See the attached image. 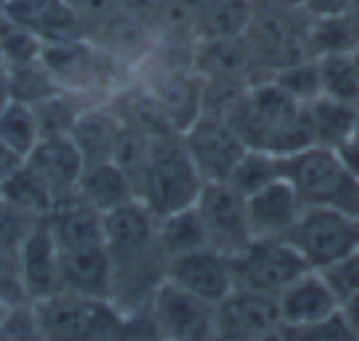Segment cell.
<instances>
[{"mask_svg": "<svg viewBox=\"0 0 359 341\" xmlns=\"http://www.w3.org/2000/svg\"><path fill=\"white\" fill-rule=\"evenodd\" d=\"M246 148L288 158L315 145L308 109L285 96L271 79L251 84L226 116Z\"/></svg>", "mask_w": 359, "mask_h": 341, "instance_id": "1", "label": "cell"}, {"mask_svg": "<svg viewBox=\"0 0 359 341\" xmlns=\"http://www.w3.org/2000/svg\"><path fill=\"white\" fill-rule=\"evenodd\" d=\"M278 167L295 187L303 207H327L359 218V179L344 165L339 150L313 145L278 158Z\"/></svg>", "mask_w": 359, "mask_h": 341, "instance_id": "2", "label": "cell"}, {"mask_svg": "<svg viewBox=\"0 0 359 341\" xmlns=\"http://www.w3.org/2000/svg\"><path fill=\"white\" fill-rule=\"evenodd\" d=\"M205 179L197 172L180 130H165L150 140V162L140 202L155 214L168 216L180 209L195 207Z\"/></svg>", "mask_w": 359, "mask_h": 341, "instance_id": "3", "label": "cell"}, {"mask_svg": "<svg viewBox=\"0 0 359 341\" xmlns=\"http://www.w3.org/2000/svg\"><path fill=\"white\" fill-rule=\"evenodd\" d=\"M32 305L40 321L42 339L109 341L126 336V316L111 305V300H96L72 290H60Z\"/></svg>", "mask_w": 359, "mask_h": 341, "instance_id": "4", "label": "cell"}, {"mask_svg": "<svg viewBox=\"0 0 359 341\" xmlns=\"http://www.w3.org/2000/svg\"><path fill=\"white\" fill-rule=\"evenodd\" d=\"M310 18L303 11L259 6L254 3V18L246 30V42L259 71L271 79L276 69L310 60Z\"/></svg>", "mask_w": 359, "mask_h": 341, "instance_id": "5", "label": "cell"}, {"mask_svg": "<svg viewBox=\"0 0 359 341\" xmlns=\"http://www.w3.org/2000/svg\"><path fill=\"white\" fill-rule=\"evenodd\" d=\"M285 241L315 270H327L359 248V218L337 209L305 207Z\"/></svg>", "mask_w": 359, "mask_h": 341, "instance_id": "6", "label": "cell"}, {"mask_svg": "<svg viewBox=\"0 0 359 341\" xmlns=\"http://www.w3.org/2000/svg\"><path fill=\"white\" fill-rule=\"evenodd\" d=\"M236 287L269 292L278 297L280 290L300 277L310 265L285 238H254L239 256L229 258Z\"/></svg>", "mask_w": 359, "mask_h": 341, "instance_id": "7", "label": "cell"}, {"mask_svg": "<svg viewBox=\"0 0 359 341\" xmlns=\"http://www.w3.org/2000/svg\"><path fill=\"white\" fill-rule=\"evenodd\" d=\"M155 336L170 341L215 339V305L200 300L165 277L148 302Z\"/></svg>", "mask_w": 359, "mask_h": 341, "instance_id": "8", "label": "cell"}, {"mask_svg": "<svg viewBox=\"0 0 359 341\" xmlns=\"http://www.w3.org/2000/svg\"><path fill=\"white\" fill-rule=\"evenodd\" d=\"M280 336L278 297L234 287L215 307V339L266 341Z\"/></svg>", "mask_w": 359, "mask_h": 341, "instance_id": "9", "label": "cell"}, {"mask_svg": "<svg viewBox=\"0 0 359 341\" xmlns=\"http://www.w3.org/2000/svg\"><path fill=\"white\" fill-rule=\"evenodd\" d=\"M195 209L202 218L207 233V246L226 258L239 256L246 251L254 238L246 221L244 197L226 182H205Z\"/></svg>", "mask_w": 359, "mask_h": 341, "instance_id": "10", "label": "cell"}, {"mask_svg": "<svg viewBox=\"0 0 359 341\" xmlns=\"http://www.w3.org/2000/svg\"><path fill=\"white\" fill-rule=\"evenodd\" d=\"M182 143L205 182H226L249 148L226 118L200 113L185 130Z\"/></svg>", "mask_w": 359, "mask_h": 341, "instance_id": "11", "label": "cell"}, {"mask_svg": "<svg viewBox=\"0 0 359 341\" xmlns=\"http://www.w3.org/2000/svg\"><path fill=\"white\" fill-rule=\"evenodd\" d=\"M165 277L215 307L236 287L229 258L217 253L215 248H200L168 258Z\"/></svg>", "mask_w": 359, "mask_h": 341, "instance_id": "12", "label": "cell"}, {"mask_svg": "<svg viewBox=\"0 0 359 341\" xmlns=\"http://www.w3.org/2000/svg\"><path fill=\"white\" fill-rule=\"evenodd\" d=\"M280 329L318 324L339 312V295L323 270H305L285 290L278 292Z\"/></svg>", "mask_w": 359, "mask_h": 341, "instance_id": "13", "label": "cell"}, {"mask_svg": "<svg viewBox=\"0 0 359 341\" xmlns=\"http://www.w3.org/2000/svg\"><path fill=\"white\" fill-rule=\"evenodd\" d=\"M18 260L30 302H40L62 290V248L47 218H40L32 226L30 236L18 251Z\"/></svg>", "mask_w": 359, "mask_h": 341, "instance_id": "14", "label": "cell"}, {"mask_svg": "<svg viewBox=\"0 0 359 341\" xmlns=\"http://www.w3.org/2000/svg\"><path fill=\"white\" fill-rule=\"evenodd\" d=\"M244 207L251 238H285L305 209L295 187L283 174L264 189L249 194Z\"/></svg>", "mask_w": 359, "mask_h": 341, "instance_id": "15", "label": "cell"}, {"mask_svg": "<svg viewBox=\"0 0 359 341\" xmlns=\"http://www.w3.org/2000/svg\"><path fill=\"white\" fill-rule=\"evenodd\" d=\"M0 13L27 27L42 45L81 40L84 27L67 0H6Z\"/></svg>", "mask_w": 359, "mask_h": 341, "instance_id": "16", "label": "cell"}, {"mask_svg": "<svg viewBox=\"0 0 359 341\" xmlns=\"http://www.w3.org/2000/svg\"><path fill=\"white\" fill-rule=\"evenodd\" d=\"M25 162L50 184L57 202L76 194L79 179L84 174V160L69 135H47L30 150Z\"/></svg>", "mask_w": 359, "mask_h": 341, "instance_id": "17", "label": "cell"}, {"mask_svg": "<svg viewBox=\"0 0 359 341\" xmlns=\"http://www.w3.org/2000/svg\"><path fill=\"white\" fill-rule=\"evenodd\" d=\"M47 221L62 251H76V248L104 243V211L86 202L79 192L60 199Z\"/></svg>", "mask_w": 359, "mask_h": 341, "instance_id": "18", "label": "cell"}, {"mask_svg": "<svg viewBox=\"0 0 359 341\" xmlns=\"http://www.w3.org/2000/svg\"><path fill=\"white\" fill-rule=\"evenodd\" d=\"M111 285H114V263L104 243L62 251V290L79 292L96 300H111Z\"/></svg>", "mask_w": 359, "mask_h": 341, "instance_id": "19", "label": "cell"}, {"mask_svg": "<svg viewBox=\"0 0 359 341\" xmlns=\"http://www.w3.org/2000/svg\"><path fill=\"white\" fill-rule=\"evenodd\" d=\"M121 125H123V120H121L118 111L111 106V101L91 104L89 109H84V113L79 116V120L69 133L81 160H84V167L96 162H109L114 158Z\"/></svg>", "mask_w": 359, "mask_h": 341, "instance_id": "20", "label": "cell"}, {"mask_svg": "<svg viewBox=\"0 0 359 341\" xmlns=\"http://www.w3.org/2000/svg\"><path fill=\"white\" fill-rule=\"evenodd\" d=\"M254 18V0H197V40L241 37Z\"/></svg>", "mask_w": 359, "mask_h": 341, "instance_id": "21", "label": "cell"}, {"mask_svg": "<svg viewBox=\"0 0 359 341\" xmlns=\"http://www.w3.org/2000/svg\"><path fill=\"white\" fill-rule=\"evenodd\" d=\"M305 109H308V118L313 125L315 145L337 150L354 138V120H357L354 104L320 94L315 101L305 104Z\"/></svg>", "mask_w": 359, "mask_h": 341, "instance_id": "22", "label": "cell"}, {"mask_svg": "<svg viewBox=\"0 0 359 341\" xmlns=\"http://www.w3.org/2000/svg\"><path fill=\"white\" fill-rule=\"evenodd\" d=\"M0 199L13 204L32 218H47L57 204L50 184L35 172L27 162H22L15 172L0 182Z\"/></svg>", "mask_w": 359, "mask_h": 341, "instance_id": "23", "label": "cell"}, {"mask_svg": "<svg viewBox=\"0 0 359 341\" xmlns=\"http://www.w3.org/2000/svg\"><path fill=\"white\" fill-rule=\"evenodd\" d=\"M76 192L104 214L121 207V204H128V202H133V199H138L135 197V189L130 187L128 177L116 167L114 160L86 165Z\"/></svg>", "mask_w": 359, "mask_h": 341, "instance_id": "24", "label": "cell"}, {"mask_svg": "<svg viewBox=\"0 0 359 341\" xmlns=\"http://www.w3.org/2000/svg\"><path fill=\"white\" fill-rule=\"evenodd\" d=\"M155 233H158V246L165 258L210 248L207 246L205 226H202V218L195 207L180 209V211H172L168 216H160Z\"/></svg>", "mask_w": 359, "mask_h": 341, "instance_id": "25", "label": "cell"}, {"mask_svg": "<svg viewBox=\"0 0 359 341\" xmlns=\"http://www.w3.org/2000/svg\"><path fill=\"white\" fill-rule=\"evenodd\" d=\"M91 104H101V101H94L89 96L79 94V91L69 89H60L47 99L32 104L37 125H40V135L42 138H47V135H69L79 116Z\"/></svg>", "mask_w": 359, "mask_h": 341, "instance_id": "26", "label": "cell"}, {"mask_svg": "<svg viewBox=\"0 0 359 341\" xmlns=\"http://www.w3.org/2000/svg\"><path fill=\"white\" fill-rule=\"evenodd\" d=\"M6 86L13 101H22L27 106L37 104V101L47 99V96L62 89L52 76V71L47 69L42 57L32 62H22V64L6 67Z\"/></svg>", "mask_w": 359, "mask_h": 341, "instance_id": "27", "label": "cell"}, {"mask_svg": "<svg viewBox=\"0 0 359 341\" xmlns=\"http://www.w3.org/2000/svg\"><path fill=\"white\" fill-rule=\"evenodd\" d=\"M150 135L143 130L133 128V125L123 123L121 125L118 140H116L114 148V165L121 172L128 177L130 187L135 189V197L140 199L143 192L145 174H148V162H150Z\"/></svg>", "mask_w": 359, "mask_h": 341, "instance_id": "28", "label": "cell"}, {"mask_svg": "<svg viewBox=\"0 0 359 341\" xmlns=\"http://www.w3.org/2000/svg\"><path fill=\"white\" fill-rule=\"evenodd\" d=\"M320 71V89L323 96L347 104L359 101V76L354 69V62L349 52H327V55L315 57Z\"/></svg>", "mask_w": 359, "mask_h": 341, "instance_id": "29", "label": "cell"}, {"mask_svg": "<svg viewBox=\"0 0 359 341\" xmlns=\"http://www.w3.org/2000/svg\"><path fill=\"white\" fill-rule=\"evenodd\" d=\"M40 138V125H37L32 106L13 99L8 101V106L0 113V140L25 160Z\"/></svg>", "mask_w": 359, "mask_h": 341, "instance_id": "30", "label": "cell"}, {"mask_svg": "<svg viewBox=\"0 0 359 341\" xmlns=\"http://www.w3.org/2000/svg\"><path fill=\"white\" fill-rule=\"evenodd\" d=\"M278 177H280L278 158L271 155V153H266V150L249 148L244 153V158L236 162L234 172L229 174L226 184L246 199L249 194L259 192V189H264L266 184H271Z\"/></svg>", "mask_w": 359, "mask_h": 341, "instance_id": "31", "label": "cell"}, {"mask_svg": "<svg viewBox=\"0 0 359 341\" xmlns=\"http://www.w3.org/2000/svg\"><path fill=\"white\" fill-rule=\"evenodd\" d=\"M271 81L283 91L285 96H290L298 104H310L315 101L323 89H320V71H318V60L310 57V60L295 62V64L280 67L271 74Z\"/></svg>", "mask_w": 359, "mask_h": 341, "instance_id": "32", "label": "cell"}, {"mask_svg": "<svg viewBox=\"0 0 359 341\" xmlns=\"http://www.w3.org/2000/svg\"><path fill=\"white\" fill-rule=\"evenodd\" d=\"M42 47L45 45L27 27L18 25L15 20L0 13V57H3L6 67L40 60Z\"/></svg>", "mask_w": 359, "mask_h": 341, "instance_id": "33", "label": "cell"}, {"mask_svg": "<svg viewBox=\"0 0 359 341\" xmlns=\"http://www.w3.org/2000/svg\"><path fill=\"white\" fill-rule=\"evenodd\" d=\"M40 218L27 216L25 211L0 199V253H18L30 236L32 226Z\"/></svg>", "mask_w": 359, "mask_h": 341, "instance_id": "34", "label": "cell"}, {"mask_svg": "<svg viewBox=\"0 0 359 341\" xmlns=\"http://www.w3.org/2000/svg\"><path fill=\"white\" fill-rule=\"evenodd\" d=\"M67 3L74 8L86 40H94L109 22H114L123 13L118 0H67Z\"/></svg>", "mask_w": 359, "mask_h": 341, "instance_id": "35", "label": "cell"}, {"mask_svg": "<svg viewBox=\"0 0 359 341\" xmlns=\"http://www.w3.org/2000/svg\"><path fill=\"white\" fill-rule=\"evenodd\" d=\"M278 339H290V341H347L357 339L354 331L349 329V324L344 321L342 312L327 316V319L318 321V324L298 326V329H280Z\"/></svg>", "mask_w": 359, "mask_h": 341, "instance_id": "36", "label": "cell"}, {"mask_svg": "<svg viewBox=\"0 0 359 341\" xmlns=\"http://www.w3.org/2000/svg\"><path fill=\"white\" fill-rule=\"evenodd\" d=\"M42 339L40 321L32 302H22L8 309L6 319L0 324V341H32Z\"/></svg>", "mask_w": 359, "mask_h": 341, "instance_id": "37", "label": "cell"}, {"mask_svg": "<svg viewBox=\"0 0 359 341\" xmlns=\"http://www.w3.org/2000/svg\"><path fill=\"white\" fill-rule=\"evenodd\" d=\"M0 300L6 302L8 307L30 302L25 285H22L18 253H0Z\"/></svg>", "mask_w": 359, "mask_h": 341, "instance_id": "38", "label": "cell"}, {"mask_svg": "<svg viewBox=\"0 0 359 341\" xmlns=\"http://www.w3.org/2000/svg\"><path fill=\"white\" fill-rule=\"evenodd\" d=\"M323 272H325V277L332 282L334 292H337L339 302H342L344 295H349L354 287H359V248Z\"/></svg>", "mask_w": 359, "mask_h": 341, "instance_id": "39", "label": "cell"}, {"mask_svg": "<svg viewBox=\"0 0 359 341\" xmlns=\"http://www.w3.org/2000/svg\"><path fill=\"white\" fill-rule=\"evenodd\" d=\"M126 15H130L133 20H138L143 27H148L150 32H158V20L160 11H163V0H118Z\"/></svg>", "mask_w": 359, "mask_h": 341, "instance_id": "40", "label": "cell"}, {"mask_svg": "<svg viewBox=\"0 0 359 341\" xmlns=\"http://www.w3.org/2000/svg\"><path fill=\"white\" fill-rule=\"evenodd\" d=\"M352 0H305L303 13L308 18H334L344 15Z\"/></svg>", "mask_w": 359, "mask_h": 341, "instance_id": "41", "label": "cell"}, {"mask_svg": "<svg viewBox=\"0 0 359 341\" xmlns=\"http://www.w3.org/2000/svg\"><path fill=\"white\" fill-rule=\"evenodd\" d=\"M339 312H342V316L349 324V329L354 331V336L359 339V287H354L349 295L342 297V302H339Z\"/></svg>", "mask_w": 359, "mask_h": 341, "instance_id": "42", "label": "cell"}, {"mask_svg": "<svg viewBox=\"0 0 359 341\" xmlns=\"http://www.w3.org/2000/svg\"><path fill=\"white\" fill-rule=\"evenodd\" d=\"M22 162H25V160H22L15 150H11L6 143H3V140H0V182H3V179H6L11 172H15Z\"/></svg>", "mask_w": 359, "mask_h": 341, "instance_id": "43", "label": "cell"}, {"mask_svg": "<svg viewBox=\"0 0 359 341\" xmlns=\"http://www.w3.org/2000/svg\"><path fill=\"white\" fill-rule=\"evenodd\" d=\"M339 155H342L344 165H347L349 169H352V174L359 179V138H352L347 140V143L342 145V148H337Z\"/></svg>", "mask_w": 359, "mask_h": 341, "instance_id": "44", "label": "cell"}, {"mask_svg": "<svg viewBox=\"0 0 359 341\" xmlns=\"http://www.w3.org/2000/svg\"><path fill=\"white\" fill-rule=\"evenodd\" d=\"M259 6H273V8H288V11H303L305 0H254Z\"/></svg>", "mask_w": 359, "mask_h": 341, "instance_id": "45", "label": "cell"}, {"mask_svg": "<svg viewBox=\"0 0 359 341\" xmlns=\"http://www.w3.org/2000/svg\"><path fill=\"white\" fill-rule=\"evenodd\" d=\"M344 20L349 22V27L354 30V35L359 37V0H352L347 8V13H344Z\"/></svg>", "mask_w": 359, "mask_h": 341, "instance_id": "46", "label": "cell"}, {"mask_svg": "<svg viewBox=\"0 0 359 341\" xmlns=\"http://www.w3.org/2000/svg\"><path fill=\"white\" fill-rule=\"evenodd\" d=\"M8 101H11V94H8L6 76H3V79H0V113H3V109L8 106Z\"/></svg>", "mask_w": 359, "mask_h": 341, "instance_id": "47", "label": "cell"}, {"mask_svg": "<svg viewBox=\"0 0 359 341\" xmlns=\"http://www.w3.org/2000/svg\"><path fill=\"white\" fill-rule=\"evenodd\" d=\"M349 55H352V62H354V69H357V76H359V45L354 47L352 52H349Z\"/></svg>", "mask_w": 359, "mask_h": 341, "instance_id": "48", "label": "cell"}, {"mask_svg": "<svg viewBox=\"0 0 359 341\" xmlns=\"http://www.w3.org/2000/svg\"><path fill=\"white\" fill-rule=\"evenodd\" d=\"M8 309H11V307L6 305V302L0 300V324H3V319H6V314H8Z\"/></svg>", "mask_w": 359, "mask_h": 341, "instance_id": "49", "label": "cell"}, {"mask_svg": "<svg viewBox=\"0 0 359 341\" xmlns=\"http://www.w3.org/2000/svg\"><path fill=\"white\" fill-rule=\"evenodd\" d=\"M354 109H357V120H354V138H359V101L354 104Z\"/></svg>", "mask_w": 359, "mask_h": 341, "instance_id": "50", "label": "cell"}, {"mask_svg": "<svg viewBox=\"0 0 359 341\" xmlns=\"http://www.w3.org/2000/svg\"><path fill=\"white\" fill-rule=\"evenodd\" d=\"M6 76V62H3V57H0V79Z\"/></svg>", "mask_w": 359, "mask_h": 341, "instance_id": "51", "label": "cell"}, {"mask_svg": "<svg viewBox=\"0 0 359 341\" xmlns=\"http://www.w3.org/2000/svg\"><path fill=\"white\" fill-rule=\"evenodd\" d=\"M3 3H6V0H0V8H3Z\"/></svg>", "mask_w": 359, "mask_h": 341, "instance_id": "52", "label": "cell"}]
</instances>
